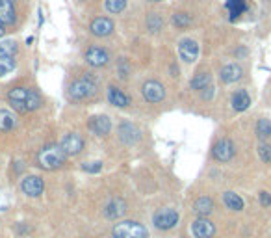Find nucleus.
<instances>
[{
  "mask_svg": "<svg viewBox=\"0 0 271 238\" xmlns=\"http://www.w3.org/2000/svg\"><path fill=\"white\" fill-rule=\"evenodd\" d=\"M8 103L12 104L19 114H28V112L37 110L43 104V99H41L37 90L17 86V88H13V90L8 92Z\"/></svg>",
  "mask_w": 271,
  "mask_h": 238,
  "instance_id": "nucleus-1",
  "label": "nucleus"
},
{
  "mask_svg": "<svg viewBox=\"0 0 271 238\" xmlns=\"http://www.w3.org/2000/svg\"><path fill=\"white\" fill-rule=\"evenodd\" d=\"M65 160H67V154H65V151L62 149V145H47L37 154V164H39V168L49 170V171L62 168V166L65 164Z\"/></svg>",
  "mask_w": 271,
  "mask_h": 238,
  "instance_id": "nucleus-2",
  "label": "nucleus"
},
{
  "mask_svg": "<svg viewBox=\"0 0 271 238\" xmlns=\"http://www.w3.org/2000/svg\"><path fill=\"white\" fill-rule=\"evenodd\" d=\"M97 92V84L91 76H80L71 82L69 86V99L71 101H86V99H91Z\"/></svg>",
  "mask_w": 271,
  "mask_h": 238,
  "instance_id": "nucleus-3",
  "label": "nucleus"
},
{
  "mask_svg": "<svg viewBox=\"0 0 271 238\" xmlns=\"http://www.w3.org/2000/svg\"><path fill=\"white\" fill-rule=\"evenodd\" d=\"M113 238H149L147 227L140 223V221H119L115 223L113 231H111Z\"/></svg>",
  "mask_w": 271,
  "mask_h": 238,
  "instance_id": "nucleus-4",
  "label": "nucleus"
},
{
  "mask_svg": "<svg viewBox=\"0 0 271 238\" xmlns=\"http://www.w3.org/2000/svg\"><path fill=\"white\" fill-rule=\"evenodd\" d=\"M153 223L160 231H169L179 223V212L175 208H160L158 212L154 214Z\"/></svg>",
  "mask_w": 271,
  "mask_h": 238,
  "instance_id": "nucleus-5",
  "label": "nucleus"
},
{
  "mask_svg": "<svg viewBox=\"0 0 271 238\" xmlns=\"http://www.w3.org/2000/svg\"><path fill=\"white\" fill-rule=\"evenodd\" d=\"M142 95L147 103H162L166 99V88L158 80H147L142 84Z\"/></svg>",
  "mask_w": 271,
  "mask_h": 238,
  "instance_id": "nucleus-6",
  "label": "nucleus"
},
{
  "mask_svg": "<svg viewBox=\"0 0 271 238\" xmlns=\"http://www.w3.org/2000/svg\"><path fill=\"white\" fill-rule=\"evenodd\" d=\"M84 58H86V61L91 67H104V65L110 63V52H108L104 47H99V45L89 47V49L84 52Z\"/></svg>",
  "mask_w": 271,
  "mask_h": 238,
  "instance_id": "nucleus-7",
  "label": "nucleus"
},
{
  "mask_svg": "<svg viewBox=\"0 0 271 238\" xmlns=\"http://www.w3.org/2000/svg\"><path fill=\"white\" fill-rule=\"evenodd\" d=\"M113 30H115V23L111 21L110 17H95L89 23V32H91L95 37H108L113 34Z\"/></svg>",
  "mask_w": 271,
  "mask_h": 238,
  "instance_id": "nucleus-8",
  "label": "nucleus"
},
{
  "mask_svg": "<svg viewBox=\"0 0 271 238\" xmlns=\"http://www.w3.org/2000/svg\"><path fill=\"white\" fill-rule=\"evenodd\" d=\"M234 153H236L234 143L228 140V138L217 140L216 143H214V149H212V156H214L217 162H228V160H232Z\"/></svg>",
  "mask_w": 271,
  "mask_h": 238,
  "instance_id": "nucleus-9",
  "label": "nucleus"
},
{
  "mask_svg": "<svg viewBox=\"0 0 271 238\" xmlns=\"http://www.w3.org/2000/svg\"><path fill=\"white\" fill-rule=\"evenodd\" d=\"M62 149L65 151L67 156H76V154L82 153V149H84V138L80 134H76V132H69L62 138Z\"/></svg>",
  "mask_w": 271,
  "mask_h": 238,
  "instance_id": "nucleus-10",
  "label": "nucleus"
},
{
  "mask_svg": "<svg viewBox=\"0 0 271 238\" xmlns=\"http://www.w3.org/2000/svg\"><path fill=\"white\" fill-rule=\"evenodd\" d=\"M21 190H23L25 196H30V197L41 196L45 190L43 179L37 177V175H26V177L23 179V183H21Z\"/></svg>",
  "mask_w": 271,
  "mask_h": 238,
  "instance_id": "nucleus-11",
  "label": "nucleus"
},
{
  "mask_svg": "<svg viewBox=\"0 0 271 238\" xmlns=\"http://www.w3.org/2000/svg\"><path fill=\"white\" fill-rule=\"evenodd\" d=\"M179 56L184 63H193L199 58V45L195 39H182L179 43Z\"/></svg>",
  "mask_w": 271,
  "mask_h": 238,
  "instance_id": "nucleus-12",
  "label": "nucleus"
},
{
  "mask_svg": "<svg viewBox=\"0 0 271 238\" xmlns=\"http://www.w3.org/2000/svg\"><path fill=\"white\" fill-rule=\"evenodd\" d=\"M191 234L195 238H212L216 234V225L208 218H197L191 223Z\"/></svg>",
  "mask_w": 271,
  "mask_h": 238,
  "instance_id": "nucleus-13",
  "label": "nucleus"
},
{
  "mask_svg": "<svg viewBox=\"0 0 271 238\" xmlns=\"http://www.w3.org/2000/svg\"><path fill=\"white\" fill-rule=\"evenodd\" d=\"M87 128L95 132L97 136H106L110 134L111 130V121L108 116H93L89 121H87Z\"/></svg>",
  "mask_w": 271,
  "mask_h": 238,
  "instance_id": "nucleus-14",
  "label": "nucleus"
},
{
  "mask_svg": "<svg viewBox=\"0 0 271 238\" xmlns=\"http://www.w3.org/2000/svg\"><path fill=\"white\" fill-rule=\"evenodd\" d=\"M241 74H243V69L238 63H227L219 71V78H221L223 84H234V82H238L241 78Z\"/></svg>",
  "mask_w": 271,
  "mask_h": 238,
  "instance_id": "nucleus-15",
  "label": "nucleus"
},
{
  "mask_svg": "<svg viewBox=\"0 0 271 238\" xmlns=\"http://www.w3.org/2000/svg\"><path fill=\"white\" fill-rule=\"evenodd\" d=\"M17 19L15 2L13 0H0V21L4 26H12Z\"/></svg>",
  "mask_w": 271,
  "mask_h": 238,
  "instance_id": "nucleus-16",
  "label": "nucleus"
},
{
  "mask_svg": "<svg viewBox=\"0 0 271 238\" xmlns=\"http://www.w3.org/2000/svg\"><path fill=\"white\" fill-rule=\"evenodd\" d=\"M102 212H104V216L108 220H117V218H121V216L126 212V203H124L121 197L111 199V201L102 208Z\"/></svg>",
  "mask_w": 271,
  "mask_h": 238,
  "instance_id": "nucleus-17",
  "label": "nucleus"
},
{
  "mask_svg": "<svg viewBox=\"0 0 271 238\" xmlns=\"http://www.w3.org/2000/svg\"><path fill=\"white\" fill-rule=\"evenodd\" d=\"M108 101H110V104L117 106V108H128L130 106V97L123 90L115 88V86H110V88H108Z\"/></svg>",
  "mask_w": 271,
  "mask_h": 238,
  "instance_id": "nucleus-18",
  "label": "nucleus"
},
{
  "mask_svg": "<svg viewBox=\"0 0 271 238\" xmlns=\"http://www.w3.org/2000/svg\"><path fill=\"white\" fill-rule=\"evenodd\" d=\"M208 86H212V74H210V71H206V69L197 71V73L193 74V78H191V82H190V88L191 90H195V92H203V90H206Z\"/></svg>",
  "mask_w": 271,
  "mask_h": 238,
  "instance_id": "nucleus-19",
  "label": "nucleus"
},
{
  "mask_svg": "<svg viewBox=\"0 0 271 238\" xmlns=\"http://www.w3.org/2000/svg\"><path fill=\"white\" fill-rule=\"evenodd\" d=\"M119 138L121 141H124L126 145H132L136 141L140 140V130L132 125V123H123L121 127H119Z\"/></svg>",
  "mask_w": 271,
  "mask_h": 238,
  "instance_id": "nucleus-20",
  "label": "nucleus"
},
{
  "mask_svg": "<svg viewBox=\"0 0 271 238\" xmlns=\"http://www.w3.org/2000/svg\"><path fill=\"white\" fill-rule=\"evenodd\" d=\"M230 103H232V108H234L236 112H245L247 108L251 106V97H249L247 90H238V92L232 93Z\"/></svg>",
  "mask_w": 271,
  "mask_h": 238,
  "instance_id": "nucleus-21",
  "label": "nucleus"
},
{
  "mask_svg": "<svg viewBox=\"0 0 271 238\" xmlns=\"http://www.w3.org/2000/svg\"><path fill=\"white\" fill-rule=\"evenodd\" d=\"M214 201L210 199V197L203 196V197H199L197 201L193 203V210H195V214H199V216H203V218H206L208 214L214 212Z\"/></svg>",
  "mask_w": 271,
  "mask_h": 238,
  "instance_id": "nucleus-22",
  "label": "nucleus"
},
{
  "mask_svg": "<svg viewBox=\"0 0 271 238\" xmlns=\"http://www.w3.org/2000/svg\"><path fill=\"white\" fill-rule=\"evenodd\" d=\"M15 125H17L15 114H12L10 110L0 108V132H10L12 128H15Z\"/></svg>",
  "mask_w": 271,
  "mask_h": 238,
  "instance_id": "nucleus-23",
  "label": "nucleus"
},
{
  "mask_svg": "<svg viewBox=\"0 0 271 238\" xmlns=\"http://www.w3.org/2000/svg\"><path fill=\"white\" fill-rule=\"evenodd\" d=\"M223 203H225L227 208L236 210V212L243 208V199H241L238 194H234V192H225V194H223Z\"/></svg>",
  "mask_w": 271,
  "mask_h": 238,
  "instance_id": "nucleus-24",
  "label": "nucleus"
},
{
  "mask_svg": "<svg viewBox=\"0 0 271 238\" xmlns=\"http://www.w3.org/2000/svg\"><path fill=\"white\" fill-rule=\"evenodd\" d=\"M17 67L15 56H0V78H4L8 74H12Z\"/></svg>",
  "mask_w": 271,
  "mask_h": 238,
  "instance_id": "nucleus-25",
  "label": "nucleus"
},
{
  "mask_svg": "<svg viewBox=\"0 0 271 238\" xmlns=\"http://www.w3.org/2000/svg\"><path fill=\"white\" fill-rule=\"evenodd\" d=\"M254 132H256V138L262 141L269 140L271 138V121L269 119H258L256 127H254Z\"/></svg>",
  "mask_w": 271,
  "mask_h": 238,
  "instance_id": "nucleus-26",
  "label": "nucleus"
},
{
  "mask_svg": "<svg viewBox=\"0 0 271 238\" xmlns=\"http://www.w3.org/2000/svg\"><path fill=\"white\" fill-rule=\"evenodd\" d=\"M19 52V45L15 39H4L0 41V56H15Z\"/></svg>",
  "mask_w": 271,
  "mask_h": 238,
  "instance_id": "nucleus-27",
  "label": "nucleus"
},
{
  "mask_svg": "<svg viewBox=\"0 0 271 238\" xmlns=\"http://www.w3.org/2000/svg\"><path fill=\"white\" fill-rule=\"evenodd\" d=\"M227 8H228V12H230V17L236 19V17H240L241 13L245 12V0H228L227 2Z\"/></svg>",
  "mask_w": 271,
  "mask_h": 238,
  "instance_id": "nucleus-28",
  "label": "nucleus"
},
{
  "mask_svg": "<svg viewBox=\"0 0 271 238\" xmlns=\"http://www.w3.org/2000/svg\"><path fill=\"white\" fill-rule=\"evenodd\" d=\"M104 8L108 13H113V15H117V13L124 12V8H126V0H104Z\"/></svg>",
  "mask_w": 271,
  "mask_h": 238,
  "instance_id": "nucleus-29",
  "label": "nucleus"
},
{
  "mask_svg": "<svg viewBox=\"0 0 271 238\" xmlns=\"http://www.w3.org/2000/svg\"><path fill=\"white\" fill-rule=\"evenodd\" d=\"M173 25L177 28H188L191 25V15L186 12H177L173 15Z\"/></svg>",
  "mask_w": 271,
  "mask_h": 238,
  "instance_id": "nucleus-30",
  "label": "nucleus"
},
{
  "mask_svg": "<svg viewBox=\"0 0 271 238\" xmlns=\"http://www.w3.org/2000/svg\"><path fill=\"white\" fill-rule=\"evenodd\" d=\"M147 26L151 32H158L164 26V19L158 15V13H151L147 17Z\"/></svg>",
  "mask_w": 271,
  "mask_h": 238,
  "instance_id": "nucleus-31",
  "label": "nucleus"
},
{
  "mask_svg": "<svg viewBox=\"0 0 271 238\" xmlns=\"http://www.w3.org/2000/svg\"><path fill=\"white\" fill-rule=\"evenodd\" d=\"M258 156L262 158V162L271 164V143H265V141L260 143L258 145Z\"/></svg>",
  "mask_w": 271,
  "mask_h": 238,
  "instance_id": "nucleus-32",
  "label": "nucleus"
},
{
  "mask_svg": "<svg viewBox=\"0 0 271 238\" xmlns=\"http://www.w3.org/2000/svg\"><path fill=\"white\" fill-rule=\"evenodd\" d=\"M82 170L87 171V173H99L102 170V162H89V164H84Z\"/></svg>",
  "mask_w": 271,
  "mask_h": 238,
  "instance_id": "nucleus-33",
  "label": "nucleus"
},
{
  "mask_svg": "<svg viewBox=\"0 0 271 238\" xmlns=\"http://www.w3.org/2000/svg\"><path fill=\"white\" fill-rule=\"evenodd\" d=\"M258 199H260V205H262L264 208L271 207V194L269 192H260Z\"/></svg>",
  "mask_w": 271,
  "mask_h": 238,
  "instance_id": "nucleus-34",
  "label": "nucleus"
},
{
  "mask_svg": "<svg viewBox=\"0 0 271 238\" xmlns=\"http://www.w3.org/2000/svg\"><path fill=\"white\" fill-rule=\"evenodd\" d=\"M212 95H214V88H212V86H208L206 90H203V99H204V101H210V99H212Z\"/></svg>",
  "mask_w": 271,
  "mask_h": 238,
  "instance_id": "nucleus-35",
  "label": "nucleus"
},
{
  "mask_svg": "<svg viewBox=\"0 0 271 238\" xmlns=\"http://www.w3.org/2000/svg\"><path fill=\"white\" fill-rule=\"evenodd\" d=\"M4 34H6V30H4V26H0V37L4 36Z\"/></svg>",
  "mask_w": 271,
  "mask_h": 238,
  "instance_id": "nucleus-36",
  "label": "nucleus"
},
{
  "mask_svg": "<svg viewBox=\"0 0 271 238\" xmlns=\"http://www.w3.org/2000/svg\"><path fill=\"white\" fill-rule=\"evenodd\" d=\"M149 2H162V0H149Z\"/></svg>",
  "mask_w": 271,
  "mask_h": 238,
  "instance_id": "nucleus-37",
  "label": "nucleus"
},
{
  "mask_svg": "<svg viewBox=\"0 0 271 238\" xmlns=\"http://www.w3.org/2000/svg\"><path fill=\"white\" fill-rule=\"evenodd\" d=\"M0 26H4V25H2V21H0Z\"/></svg>",
  "mask_w": 271,
  "mask_h": 238,
  "instance_id": "nucleus-38",
  "label": "nucleus"
},
{
  "mask_svg": "<svg viewBox=\"0 0 271 238\" xmlns=\"http://www.w3.org/2000/svg\"><path fill=\"white\" fill-rule=\"evenodd\" d=\"M80 2H84V0H80Z\"/></svg>",
  "mask_w": 271,
  "mask_h": 238,
  "instance_id": "nucleus-39",
  "label": "nucleus"
}]
</instances>
